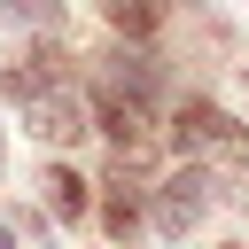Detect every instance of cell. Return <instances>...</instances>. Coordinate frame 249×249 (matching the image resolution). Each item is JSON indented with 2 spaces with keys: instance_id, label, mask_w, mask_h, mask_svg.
<instances>
[{
  "instance_id": "obj_4",
  "label": "cell",
  "mask_w": 249,
  "mask_h": 249,
  "mask_svg": "<svg viewBox=\"0 0 249 249\" xmlns=\"http://www.w3.org/2000/svg\"><path fill=\"white\" fill-rule=\"evenodd\" d=\"M93 117H101V132L117 140V156H140V140H148V101H124V93H93Z\"/></svg>"
},
{
  "instance_id": "obj_7",
  "label": "cell",
  "mask_w": 249,
  "mask_h": 249,
  "mask_svg": "<svg viewBox=\"0 0 249 249\" xmlns=\"http://www.w3.org/2000/svg\"><path fill=\"white\" fill-rule=\"evenodd\" d=\"M0 16H8V23H31V31H47V23H62V0H8Z\"/></svg>"
},
{
  "instance_id": "obj_1",
  "label": "cell",
  "mask_w": 249,
  "mask_h": 249,
  "mask_svg": "<svg viewBox=\"0 0 249 249\" xmlns=\"http://www.w3.org/2000/svg\"><path fill=\"white\" fill-rule=\"evenodd\" d=\"M171 140H179L187 156H241V148H249V132H241L226 109H210V101H187V109L171 117Z\"/></svg>"
},
{
  "instance_id": "obj_5",
  "label": "cell",
  "mask_w": 249,
  "mask_h": 249,
  "mask_svg": "<svg viewBox=\"0 0 249 249\" xmlns=\"http://www.w3.org/2000/svg\"><path fill=\"white\" fill-rule=\"evenodd\" d=\"M39 187H47V210H54V218H78V210H86V179H78L70 163H54Z\"/></svg>"
},
{
  "instance_id": "obj_8",
  "label": "cell",
  "mask_w": 249,
  "mask_h": 249,
  "mask_svg": "<svg viewBox=\"0 0 249 249\" xmlns=\"http://www.w3.org/2000/svg\"><path fill=\"white\" fill-rule=\"evenodd\" d=\"M132 218H140V210H132V195H124V179H117V195H109V226L132 233Z\"/></svg>"
},
{
  "instance_id": "obj_3",
  "label": "cell",
  "mask_w": 249,
  "mask_h": 249,
  "mask_svg": "<svg viewBox=\"0 0 249 249\" xmlns=\"http://www.w3.org/2000/svg\"><path fill=\"white\" fill-rule=\"evenodd\" d=\"M23 124H31V132H39L47 148H70V140L86 132V101L54 86V93H39V101H23Z\"/></svg>"
},
{
  "instance_id": "obj_9",
  "label": "cell",
  "mask_w": 249,
  "mask_h": 249,
  "mask_svg": "<svg viewBox=\"0 0 249 249\" xmlns=\"http://www.w3.org/2000/svg\"><path fill=\"white\" fill-rule=\"evenodd\" d=\"M0 249H16V233H8V226H0Z\"/></svg>"
},
{
  "instance_id": "obj_2",
  "label": "cell",
  "mask_w": 249,
  "mask_h": 249,
  "mask_svg": "<svg viewBox=\"0 0 249 249\" xmlns=\"http://www.w3.org/2000/svg\"><path fill=\"white\" fill-rule=\"evenodd\" d=\"M210 210V179L187 163V171H171L163 187H156V233H187L195 218Z\"/></svg>"
},
{
  "instance_id": "obj_6",
  "label": "cell",
  "mask_w": 249,
  "mask_h": 249,
  "mask_svg": "<svg viewBox=\"0 0 249 249\" xmlns=\"http://www.w3.org/2000/svg\"><path fill=\"white\" fill-rule=\"evenodd\" d=\"M109 23L132 31V39H148V31H156V0H109Z\"/></svg>"
}]
</instances>
